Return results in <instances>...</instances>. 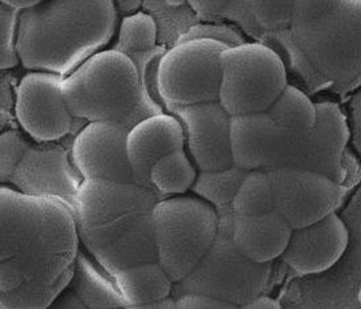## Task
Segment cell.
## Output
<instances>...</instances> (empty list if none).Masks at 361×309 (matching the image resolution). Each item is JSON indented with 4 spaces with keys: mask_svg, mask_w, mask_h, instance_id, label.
<instances>
[{
    "mask_svg": "<svg viewBox=\"0 0 361 309\" xmlns=\"http://www.w3.org/2000/svg\"><path fill=\"white\" fill-rule=\"evenodd\" d=\"M80 248L72 210L0 186V308H49Z\"/></svg>",
    "mask_w": 361,
    "mask_h": 309,
    "instance_id": "1",
    "label": "cell"
},
{
    "mask_svg": "<svg viewBox=\"0 0 361 309\" xmlns=\"http://www.w3.org/2000/svg\"><path fill=\"white\" fill-rule=\"evenodd\" d=\"M233 165L245 170L305 169L343 184L350 141L347 118L338 103H314L288 85L262 112L231 115Z\"/></svg>",
    "mask_w": 361,
    "mask_h": 309,
    "instance_id": "2",
    "label": "cell"
},
{
    "mask_svg": "<svg viewBox=\"0 0 361 309\" xmlns=\"http://www.w3.org/2000/svg\"><path fill=\"white\" fill-rule=\"evenodd\" d=\"M162 198L135 182L82 179L72 210L78 237L108 275L157 260L152 213Z\"/></svg>",
    "mask_w": 361,
    "mask_h": 309,
    "instance_id": "3",
    "label": "cell"
},
{
    "mask_svg": "<svg viewBox=\"0 0 361 309\" xmlns=\"http://www.w3.org/2000/svg\"><path fill=\"white\" fill-rule=\"evenodd\" d=\"M116 28L113 0H42L19 11L16 53L28 70L66 77L108 46Z\"/></svg>",
    "mask_w": 361,
    "mask_h": 309,
    "instance_id": "4",
    "label": "cell"
},
{
    "mask_svg": "<svg viewBox=\"0 0 361 309\" xmlns=\"http://www.w3.org/2000/svg\"><path fill=\"white\" fill-rule=\"evenodd\" d=\"M284 48L307 84L350 92L360 84L361 0H293Z\"/></svg>",
    "mask_w": 361,
    "mask_h": 309,
    "instance_id": "5",
    "label": "cell"
},
{
    "mask_svg": "<svg viewBox=\"0 0 361 309\" xmlns=\"http://www.w3.org/2000/svg\"><path fill=\"white\" fill-rule=\"evenodd\" d=\"M63 96L76 120L113 121L130 129L140 120L165 112L147 94L135 61L116 49H102L63 79Z\"/></svg>",
    "mask_w": 361,
    "mask_h": 309,
    "instance_id": "6",
    "label": "cell"
},
{
    "mask_svg": "<svg viewBox=\"0 0 361 309\" xmlns=\"http://www.w3.org/2000/svg\"><path fill=\"white\" fill-rule=\"evenodd\" d=\"M218 229L214 241L192 272L173 286L171 296L185 292L204 294L240 308L266 291L271 263H255L233 239V208H215Z\"/></svg>",
    "mask_w": 361,
    "mask_h": 309,
    "instance_id": "7",
    "label": "cell"
},
{
    "mask_svg": "<svg viewBox=\"0 0 361 309\" xmlns=\"http://www.w3.org/2000/svg\"><path fill=\"white\" fill-rule=\"evenodd\" d=\"M159 265L176 284L189 275L213 243L218 229L215 207L195 196H166L152 213Z\"/></svg>",
    "mask_w": 361,
    "mask_h": 309,
    "instance_id": "8",
    "label": "cell"
},
{
    "mask_svg": "<svg viewBox=\"0 0 361 309\" xmlns=\"http://www.w3.org/2000/svg\"><path fill=\"white\" fill-rule=\"evenodd\" d=\"M218 101L230 115L267 109L287 87V69L281 55L259 42L226 46L219 55Z\"/></svg>",
    "mask_w": 361,
    "mask_h": 309,
    "instance_id": "9",
    "label": "cell"
},
{
    "mask_svg": "<svg viewBox=\"0 0 361 309\" xmlns=\"http://www.w3.org/2000/svg\"><path fill=\"white\" fill-rule=\"evenodd\" d=\"M224 43L190 39L176 43L158 60L157 91L165 109L218 101Z\"/></svg>",
    "mask_w": 361,
    "mask_h": 309,
    "instance_id": "10",
    "label": "cell"
},
{
    "mask_svg": "<svg viewBox=\"0 0 361 309\" xmlns=\"http://www.w3.org/2000/svg\"><path fill=\"white\" fill-rule=\"evenodd\" d=\"M269 177L275 210L293 229L338 213L348 195V187L314 170L282 168Z\"/></svg>",
    "mask_w": 361,
    "mask_h": 309,
    "instance_id": "11",
    "label": "cell"
},
{
    "mask_svg": "<svg viewBox=\"0 0 361 309\" xmlns=\"http://www.w3.org/2000/svg\"><path fill=\"white\" fill-rule=\"evenodd\" d=\"M63 76L30 70L24 75L15 101V115L23 130L36 142H55L72 132L76 120L61 91Z\"/></svg>",
    "mask_w": 361,
    "mask_h": 309,
    "instance_id": "12",
    "label": "cell"
},
{
    "mask_svg": "<svg viewBox=\"0 0 361 309\" xmlns=\"http://www.w3.org/2000/svg\"><path fill=\"white\" fill-rule=\"evenodd\" d=\"M42 144L24 150L10 184L23 194L54 198L73 210L82 178L72 162L71 150Z\"/></svg>",
    "mask_w": 361,
    "mask_h": 309,
    "instance_id": "13",
    "label": "cell"
},
{
    "mask_svg": "<svg viewBox=\"0 0 361 309\" xmlns=\"http://www.w3.org/2000/svg\"><path fill=\"white\" fill-rule=\"evenodd\" d=\"M128 130L113 121H90L84 125L69 149L82 179L135 182L126 153Z\"/></svg>",
    "mask_w": 361,
    "mask_h": 309,
    "instance_id": "14",
    "label": "cell"
},
{
    "mask_svg": "<svg viewBox=\"0 0 361 309\" xmlns=\"http://www.w3.org/2000/svg\"><path fill=\"white\" fill-rule=\"evenodd\" d=\"M180 120L192 156L200 172L222 170L233 165L230 118L219 101L192 103L168 111Z\"/></svg>",
    "mask_w": 361,
    "mask_h": 309,
    "instance_id": "15",
    "label": "cell"
},
{
    "mask_svg": "<svg viewBox=\"0 0 361 309\" xmlns=\"http://www.w3.org/2000/svg\"><path fill=\"white\" fill-rule=\"evenodd\" d=\"M350 244V232L338 213L293 229L282 258L298 275L311 276L331 270Z\"/></svg>",
    "mask_w": 361,
    "mask_h": 309,
    "instance_id": "16",
    "label": "cell"
},
{
    "mask_svg": "<svg viewBox=\"0 0 361 309\" xmlns=\"http://www.w3.org/2000/svg\"><path fill=\"white\" fill-rule=\"evenodd\" d=\"M183 146L185 134L180 120L169 112L149 115L135 122L126 134V153L135 184L153 189L149 179L152 165Z\"/></svg>",
    "mask_w": 361,
    "mask_h": 309,
    "instance_id": "17",
    "label": "cell"
},
{
    "mask_svg": "<svg viewBox=\"0 0 361 309\" xmlns=\"http://www.w3.org/2000/svg\"><path fill=\"white\" fill-rule=\"evenodd\" d=\"M55 308H130L112 276L79 248L73 274L66 288L52 301ZM49 307V308H51Z\"/></svg>",
    "mask_w": 361,
    "mask_h": 309,
    "instance_id": "18",
    "label": "cell"
},
{
    "mask_svg": "<svg viewBox=\"0 0 361 309\" xmlns=\"http://www.w3.org/2000/svg\"><path fill=\"white\" fill-rule=\"evenodd\" d=\"M293 227L276 211L240 215L233 211V239L245 256L255 263H271L281 258Z\"/></svg>",
    "mask_w": 361,
    "mask_h": 309,
    "instance_id": "19",
    "label": "cell"
},
{
    "mask_svg": "<svg viewBox=\"0 0 361 309\" xmlns=\"http://www.w3.org/2000/svg\"><path fill=\"white\" fill-rule=\"evenodd\" d=\"M293 7V0H228L219 16L234 20L257 39H275L284 46Z\"/></svg>",
    "mask_w": 361,
    "mask_h": 309,
    "instance_id": "20",
    "label": "cell"
},
{
    "mask_svg": "<svg viewBox=\"0 0 361 309\" xmlns=\"http://www.w3.org/2000/svg\"><path fill=\"white\" fill-rule=\"evenodd\" d=\"M112 279L130 308H142L147 303L168 298L174 286L157 260L126 267Z\"/></svg>",
    "mask_w": 361,
    "mask_h": 309,
    "instance_id": "21",
    "label": "cell"
},
{
    "mask_svg": "<svg viewBox=\"0 0 361 309\" xmlns=\"http://www.w3.org/2000/svg\"><path fill=\"white\" fill-rule=\"evenodd\" d=\"M195 178L197 169L183 148L156 160L149 172L153 189L165 198L185 194L192 189Z\"/></svg>",
    "mask_w": 361,
    "mask_h": 309,
    "instance_id": "22",
    "label": "cell"
},
{
    "mask_svg": "<svg viewBox=\"0 0 361 309\" xmlns=\"http://www.w3.org/2000/svg\"><path fill=\"white\" fill-rule=\"evenodd\" d=\"M247 170L231 165L222 170L200 172L192 184V193L215 208L231 207L239 184Z\"/></svg>",
    "mask_w": 361,
    "mask_h": 309,
    "instance_id": "23",
    "label": "cell"
},
{
    "mask_svg": "<svg viewBox=\"0 0 361 309\" xmlns=\"http://www.w3.org/2000/svg\"><path fill=\"white\" fill-rule=\"evenodd\" d=\"M231 208L240 215H257L275 210L269 172L247 170L239 184Z\"/></svg>",
    "mask_w": 361,
    "mask_h": 309,
    "instance_id": "24",
    "label": "cell"
},
{
    "mask_svg": "<svg viewBox=\"0 0 361 309\" xmlns=\"http://www.w3.org/2000/svg\"><path fill=\"white\" fill-rule=\"evenodd\" d=\"M157 40L158 27L153 16L145 12H137L121 20L113 49L130 58L154 49L158 46Z\"/></svg>",
    "mask_w": 361,
    "mask_h": 309,
    "instance_id": "25",
    "label": "cell"
},
{
    "mask_svg": "<svg viewBox=\"0 0 361 309\" xmlns=\"http://www.w3.org/2000/svg\"><path fill=\"white\" fill-rule=\"evenodd\" d=\"M19 11L0 0V70L15 68L20 64L16 53Z\"/></svg>",
    "mask_w": 361,
    "mask_h": 309,
    "instance_id": "26",
    "label": "cell"
},
{
    "mask_svg": "<svg viewBox=\"0 0 361 309\" xmlns=\"http://www.w3.org/2000/svg\"><path fill=\"white\" fill-rule=\"evenodd\" d=\"M30 142L20 130L0 133V186L11 182L13 172Z\"/></svg>",
    "mask_w": 361,
    "mask_h": 309,
    "instance_id": "27",
    "label": "cell"
},
{
    "mask_svg": "<svg viewBox=\"0 0 361 309\" xmlns=\"http://www.w3.org/2000/svg\"><path fill=\"white\" fill-rule=\"evenodd\" d=\"M190 39H210L224 43L225 46H238L245 43V37L234 27L226 24H194L178 36L176 43L186 42Z\"/></svg>",
    "mask_w": 361,
    "mask_h": 309,
    "instance_id": "28",
    "label": "cell"
},
{
    "mask_svg": "<svg viewBox=\"0 0 361 309\" xmlns=\"http://www.w3.org/2000/svg\"><path fill=\"white\" fill-rule=\"evenodd\" d=\"M173 298L176 308H235L219 298L197 292H185Z\"/></svg>",
    "mask_w": 361,
    "mask_h": 309,
    "instance_id": "29",
    "label": "cell"
},
{
    "mask_svg": "<svg viewBox=\"0 0 361 309\" xmlns=\"http://www.w3.org/2000/svg\"><path fill=\"white\" fill-rule=\"evenodd\" d=\"M192 11L202 18H212L219 15L228 0H185Z\"/></svg>",
    "mask_w": 361,
    "mask_h": 309,
    "instance_id": "30",
    "label": "cell"
},
{
    "mask_svg": "<svg viewBox=\"0 0 361 309\" xmlns=\"http://www.w3.org/2000/svg\"><path fill=\"white\" fill-rule=\"evenodd\" d=\"M240 308H282V304L275 300V298H270L264 294H260L257 298L250 300L246 304H243Z\"/></svg>",
    "mask_w": 361,
    "mask_h": 309,
    "instance_id": "31",
    "label": "cell"
},
{
    "mask_svg": "<svg viewBox=\"0 0 361 309\" xmlns=\"http://www.w3.org/2000/svg\"><path fill=\"white\" fill-rule=\"evenodd\" d=\"M3 1L7 3L8 6H11L13 8H16V10H24V8H28V7L34 6L42 0H3Z\"/></svg>",
    "mask_w": 361,
    "mask_h": 309,
    "instance_id": "32",
    "label": "cell"
}]
</instances>
